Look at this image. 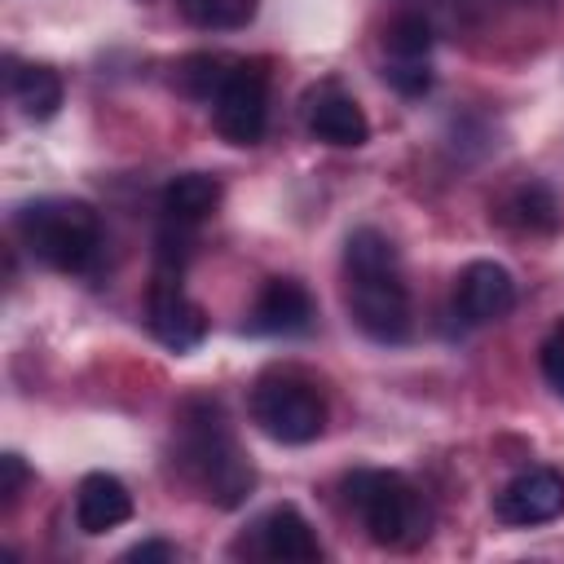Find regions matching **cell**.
Segmentation results:
<instances>
[{"label":"cell","mask_w":564,"mask_h":564,"mask_svg":"<svg viewBox=\"0 0 564 564\" xmlns=\"http://www.w3.org/2000/svg\"><path fill=\"white\" fill-rule=\"evenodd\" d=\"M388 53L392 57H401V62H427V48H432V26H427V18H419V13H401V18H392V26H388Z\"/></svg>","instance_id":"18"},{"label":"cell","mask_w":564,"mask_h":564,"mask_svg":"<svg viewBox=\"0 0 564 564\" xmlns=\"http://www.w3.org/2000/svg\"><path fill=\"white\" fill-rule=\"evenodd\" d=\"M216 132L229 145H256L269 123V70L264 62H234L216 101H212Z\"/></svg>","instance_id":"6"},{"label":"cell","mask_w":564,"mask_h":564,"mask_svg":"<svg viewBox=\"0 0 564 564\" xmlns=\"http://www.w3.org/2000/svg\"><path fill=\"white\" fill-rule=\"evenodd\" d=\"M154 260H159L163 278H181V269L189 264V225L167 220L159 229V238H154Z\"/></svg>","instance_id":"20"},{"label":"cell","mask_w":564,"mask_h":564,"mask_svg":"<svg viewBox=\"0 0 564 564\" xmlns=\"http://www.w3.org/2000/svg\"><path fill=\"white\" fill-rule=\"evenodd\" d=\"M507 212H511V220H516L520 229H529V234H551V229L560 225V203H555V194H551L542 181H524V185L507 198Z\"/></svg>","instance_id":"16"},{"label":"cell","mask_w":564,"mask_h":564,"mask_svg":"<svg viewBox=\"0 0 564 564\" xmlns=\"http://www.w3.org/2000/svg\"><path fill=\"white\" fill-rule=\"evenodd\" d=\"M128 516H132V494H128V485L119 476L93 471V476L79 480V489H75V524L88 538L119 529Z\"/></svg>","instance_id":"12"},{"label":"cell","mask_w":564,"mask_h":564,"mask_svg":"<svg viewBox=\"0 0 564 564\" xmlns=\"http://www.w3.org/2000/svg\"><path fill=\"white\" fill-rule=\"evenodd\" d=\"M181 463L189 480L203 489L207 502L216 507H242L256 489V471L242 458L220 405L194 401L181 419Z\"/></svg>","instance_id":"2"},{"label":"cell","mask_w":564,"mask_h":564,"mask_svg":"<svg viewBox=\"0 0 564 564\" xmlns=\"http://www.w3.org/2000/svg\"><path fill=\"white\" fill-rule=\"evenodd\" d=\"M454 308L467 326H485V322H498L516 308V282L502 264L494 260H476L458 273V286H454Z\"/></svg>","instance_id":"9"},{"label":"cell","mask_w":564,"mask_h":564,"mask_svg":"<svg viewBox=\"0 0 564 564\" xmlns=\"http://www.w3.org/2000/svg\"><path fill=\"white\" fill-rule=\"evenodd\" d=\"M344 498L379 546H414L427 538V507L401 471L361 467L344 480Z\"/></svg>","instance_id":"4"},{"label":"cell","mask_w":564,"mask_h":564,"mask_svg":"<svg viewBox=\"0 0 564 564\" xmlns=\"http://www.w3.org/2000/svg\"><path fill=\"white\" fill-rule=\"evenodd\" d=\"M9 93L22 106V115L35 119V123L53 119L57 106H62V79H57L53 66H18L9 75Z\"/></svg>","instance_id":"15"},{"label":"cell","mask_w":564,"mask_h":564,"mask_svg":"<svg viewBox=\"0 0 564 564\" xmlns=\"http://www.w3.org/2000/svg\"><path fill=\"white\" fill-rule=\"evenodd\" d=\"M502 524L529 529V524H546L555 516H564V476L551 467H529L516 480L502 485L498 502H494Z\"/></svg>","instance_id":"8"},{"label":"cell","mask_w":564,"mask_h":564,"mask_svg":"<svg viewBox=\"0 0 564 564\" xmlns=\"http://www.w3.org/2000/svg\"><path fill=\"white\" fill-rule=\"evenodd\" d=\"M256 542H260V555L282 560V564H313V560H322V546H317L308 520L295 507H286V502L273 507L256 524Z\"/></svg>","instance_id":"13"},{"label":"cell","mask_w":564,"mask_h":564,"mask_svg":"<svg viewBox=\"0 0 564 564\" xmlns=\"http://www.w3.org/2000/svg\"><path fill=\"white\" fill-rule=\"evenodd\" d=\"M542 375H546V383L564 397V335H555V339L542 344Z\"/></svg>","instance_id":"23"},{"label":"cell","mask_w":564,"mask_h":564,"mask_svg":"<svg viewBox=\"0 0 564 564\" xmlns=\"http://www.w3.org/2000/svg\"><path fill=\"white\" fill-rule=\"evenodd\" d=\"M304 123H308V132H313L317 141L339 145V150H357V145H366V137H370L366 110H361L348 93H339V88H317V93L308 97V106H304Z\"/></svg>","instance_id":"10"},{"label":"cell","mask_w":564,"mask_h":564,"mask_svg":"<svg viewBox=\"0 0 564 564\" xmlns=\"http://www.w3.org/2000/svg\"><path fill=\"white\" fill-rule=\"evenodd\" d=\"M344 273H348V313L357 330L375 344H405L410 339V291L401 282V260L388 234L361 225L344 242Z\"/></svg>","instance_id":"1"},{"label":"cell","mask_w":564,"mask_h":564,"mask_svg":"<svg viewBox=\"0 0 564 564\" xmlns=\"http://www.w3.org/2000/svg\"><path fill=\"white\" fill-rule=\"evenodd\" d=\"M229 57H216V53H194V57H185L181 62V88L189 93V97H198V101H216V93H220V84H225V75H229Z\"/></svg>","instance_id":"17"},{"label":"cell","mask_w":564,"mask_h":564,"mask_svg":"<svg viewBox=\"0 0 564 564\" xmlns=\"http://www.w3.org/2000/svg\"><path fill=\"white\" fill-rule=\"evenodd\" d=\"M216 203H220V181L207 176V172H181V176H172V181L163 185V198H159L163 216L176 220V225H198V220H207V216L216 212Z\"/></svg>","instance_id":"14"},{"label":"cell","mask_w":564,"mask_h":564,"mask_svg":"<svg viewBox=\"0 0 564 564\" xmlns=\"http://www.w3.org/2000/svg\"><path fill=\"white\" fill-rule=\"evenodd\" d=\"M172 555H176L172 542H137L132 551H123V560H141V564L145 560H172Z\"/></svg>","instance_id":"24"},{"label":"cell","mask_w":564,"mask_h":564,"mask_svg":"<svg viewBox=\"0 0 564 564\" xmlns=\"http://www.w3.org/2000/svg\"><path fill=\"white\" fill-rule=\"evenodd\" d=\"M247 326H251L256 335H304V330L313 326V300H308V291H304L300 282L273 278V282H264V291L256 295Z\"/></svg>","instance_id":"11"},{"label":"cell","mask_w":564,"mask_h":564,"mask_svg":"<svg viewBox=\"0 0 564 564\" xmlns=\"http://www.w3.org/2000/svg\"><path fill=\"white\" fill-rule=\"evenodd\" d=\"M18 238L48 269L79 273L101 247V220L79 198H35L18 212Z\"/></svg>","instance_id":"3"},{"label":"cell","mask_w":564,"mask_h":564,"mask_svg":"<svg viewBox=\"0 0 564 564\" xmlns=\"http://www.w3.org/2000/svg\"><path fill=\"white\" fill-rule=\"evenodd\" d=\"M145 322H150V335L172 352H189L207 339V313L185 295L181 278H163V273L154 278L145 300Z\"/></svg>","instance_id":"7"},{"label":"cell","mask_w":564,"mask_h":564,"mask_svg":"<svg viewBox=\"0 0 564 564\" xmlns=\"http://www.w3.org/2000/svg\"><path fill=\"white\" fill-rule=\"evenodd\" d=\"M383 79H388L401 97H423V93L432 88V70H427V62H401V57H392V62L383 66Z\"/></svg>","instance_id":"21"},{"label":"cell","mask_w":564,"mask_h":564,"mask_svg":"<svg viewBox=\"0 0 564 564\" xmlns=\"http://www.w3.org/2000/svg\"><path fill=\"white\" fill-rule=\"evenodd\" d=\"M194 26H242L256 13V0H176Z\"/></svg>","instance_id":"19"},{"label":"cell","mask_w":564,"mask_h":564,"mask_svg":"<svg viewBox=\"0 0 564 564\" xmlns=\"http://www.w3.org/2000/svg\"><path fill=\"white\" fill-rule=\"evenodd\" d=\"M251 423L278 445H308L326 427V401L308 379L273 375L251 388Z\"/></svg>","instance_id":"5"},{"label":"cell","mask_w":564,"mask_h":564,"mask_svg":"<svg viewBox=\"0 0 564 564\" xmlns=\"http://www.w3.org/2000/svg\"><path fill=\"white\" fill-rule=\"evenodd\" d=\"M31 480V471H26V463L18 458V454H4L0 458V494H4V507L22 494V485Z\"/></svg>","instance_id":"22"}]
</instances>
